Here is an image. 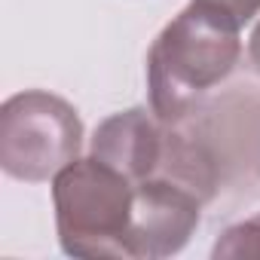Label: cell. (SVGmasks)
Masks as SVG:
<instances>
[{
	"mask_svg": "<svg viewBox=\"0 0 260 260\" xmlns=\"http://www.w3.org/2000/svg\"><path fill=\"white\" fill-rule=\"evenodd\" d=\"M199 4H211V7L230 13L239 25H248L254 16H260V0H199Z\"/></svg>",
	"mask_w": 260,
	"mask_h": 260,
	"instance_id": "7",
	"label": "cell"
},
{
	"mask_svg": "<svg viewBox=\"0 0 260 260\" xmlns=\"http://www.w3.org/2000/svg\"><path fill=\"white\" fill-rule=\"evenodd\" d=\"M83 153V119L46 89L16 92L0 107V169L25 184L52 181Z\"/></svg>",
	"mask_w": 260,
	"mask_h": 260,
	"instance_id": "3",
	"label": "cell"
},
{
	"mask_svg": "<svg viewBox=\"0 0 260 260\" xmlns=\"http://www.w3.org/2000/svg\"><path fill=\"white\" fill-rule=\"evenodd\" d=\"M242 25L211 7L190 0L153 40L147 52L150 110L159 122L175 125L220 86L242 58Z\"/></svg>",
	"mask_w": 260,
	"mask_h": 260,
	"instance_id": "1",
	"label": "cell"
},
{
	"mask_svg": "<svg viewBox=\"0 0 260 260\" xmlns=\"http://www.w3.org/2000/svg\"><path fill=\"white\" fill-rule=\"evenodd\" d=\"M248 61H251V68H254V74L260 77V22L254 25V31H251V37H248Z\"/></svg>",
	"mask_w": 260,
	"mask_h": 260,
	"instance_id": "8",
	"label": "cell"
},
{
	"mask_svg": "<svg viewBox=\"0 0 260 260\" xmlns=\"http://www.w3.org/2000/svg\"><path fill=\"white\" fill-rule=\"evenodd\" d=\"M135 184L107 162L74 159L52 178L55 233L68 257L83 260H132Z\"/></svg>",
	"mask_w": 260,
	"mask_h": 260,
	"instance_id": "2",
	"label": "cell"
},
{
	"mask_svg": "<svg viewBox=\"0 0 260 260\" xmlns=\"http://www.w3.org/2000/svg\"><path fill=\"white\" fill-rule=\"evenodd\" d=\"M202 196L166 175L135 184L132 202V260H162L187 248L202 220Z\"/></svg>",
	"mask_w": 260,
	"mask_h": 260,
	"instance_id": "4",
	"label": "cell"
},
{
	"mask_svg": "<svg viewBox=\"0 0 260 260\" xmlns=\"http://www.w3.org/2000/svg\"><path fill=\"white\" fill-rule=\"evenodd\" d=\"M166 122L156 119L153 110L147 107H128L119 113H110L107 119L98 122L89 153L119 175H125L132 184L147 181L159 175L169 162L172 153V138Z\"/></svg>",
	"mask_w": 260,
	"mask_h": 260,
	"instance_id": "5",
	"label": "cell"
},
{
	"mask_svg": "<svg viewBox=\"0 0 260 260\" xmlns=\"http://www.w3.org/2000/svg\"><path fill=\"white\" fill-rule=\"evenodd\" d=\"M214 260H239V257H260V211L226 226L214 248H211Z\"/></svg>",
	"mask_w": 260,
	"mask_h": 260,
	"instance_id": "6",
	"label": "cell"
}]
</instances>
